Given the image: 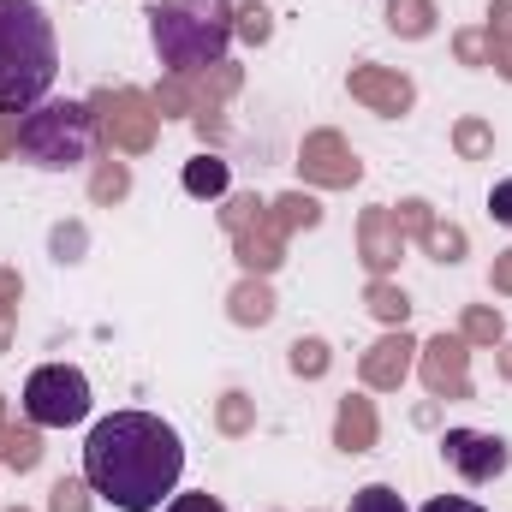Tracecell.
<instances>
[{
  "mask_svg": "<svg viewBox=\"0 0 512 512\" xmlns=\"http://www.w3.org/2000/svg\"><path fill=\"white\" fill-rule=\"evenodd\" d=\"M185 441L155 411H108L84 435V483L120 512H161L179 495Z\"/></svg>",
  "mask_w": 512,
  "mask_h": 512,
  "instance_id": "obj_1",
  "label": "cell"
},
{
  "mask_svg": "<svg viewBox=\"0 0 512 512\" xmlns=\"http://www.w3.org/2000/svg\"><path fill=\"white\" fill-rule=\"evenodd\" d=\"M60 78V36L36 0H0V114H30Z\"/></svg>",
  "mask_w": 512,
  "mask_h": 512,
  "instance_id": "obj_2",
  "label": "cell"
},
{
  "mask_svg": "<svg viewBox=\"0 0 512 512\" xmlns=\"http://www.w3.org/2000/svg\"><path fill=\"white\" fill-rule=\"evenodd\" d=\"M239 36V12L227 0H155L149 6V42L161 66L173 72H203L221 66Z\"/></svg>",
  "mask_w": 512,
  "mask_h": 512,
  "instance_id": "obj_3",
  "label": "cell"
},
{
  "mask_svg": "<svg viewBox=\"0 0 512 512\" xmlns=\"http://www.w3.org/2000/svg\"><path fill=\"white\" fill-rule=\"evenodd\" d=\"M90 149H96V120L84 102L48 96L30 114H18V155L42 173H72L90 161Z\"/></svg>",
  "mask_w": 512,
  "mask_h": 512,
  "instance_id": "obj_4",
  "label": "cell"
},
{
  "mask_svg": "<svg viewBox=\"0 0 512 512\" xmlns=\"http://www.w3.org/2000/svg\"><path fill=\"white\" fill-rule=\"evenodd\" d=\"M24 417L36 429H72L90 417V376L72 364H42L24 382Z\"/></svg>",
  "mask_w": 512,
  "mask_h": 512,
  "instance_id": "obj_5",
  "label": "cell"
},
{
  "mask_svg": "<svg viewBox=\"0 0 512 512\" xmlns=\"http://www.w3.org/2000/svg\"><path fill=\"white\" fill-rule=\"evenodd\" d=\"M441 459H447V471H459L465 483H495V477H507L512 447L501 435H483V429H447V435H441Z\"/></svg>",
  "mask_w": 512,
  "mask_h": 512,
  "instance_id": "obj_6",
  "label": "cell"
},
{
  "mask_svg": "<svg viewBox=\"0 0 512 512\" xmlns=\"http://www.w3.org/2000/svg\"><path fill=\"white\" fill-rule=\"evenodd\" d=\"M185 191H191V197H221V191H227V161H215V155L185 161Z\"/></svg>",
  "mask_w": 512,
  "mask_h": 512,
  "instance_id": "obj_7",
  "label": "cell"
},
{
  "mask_svg": "<svg viewBox=\"0 0 512 512\" xmlns=\"http://www.w3.org/2000/svg\"><path fill=\"white\" fill-rule=\"evenodd\" d=\"M346 512H411L405 507V495L399 489H387V483H364L358 495H352V507Z\"/></svg>",
  "mask_w": 512,
  "mask_h": 512,
  "instance_id": "obj_8",
  "label": "cell"
},
{
  "mask_svg": "<svg viewBox=\"0 0 512 512\" xmlns=\"http://www.w3.org/2000/svg\"><path fill=\"white\" fill-rule=\"evenodd\" d=\"M489 215H495V227H512V179H495V191H489Z\"/></svg>",
  "mask_w": 512,
  "mask_h": 512,
  "instance_id": "obj_9",
  "label": "cell"
},
{
  "mask_svg": "<svg viewBox=\"0 0 512 512\" xmlns=\"http://www.w3.org/2000/svg\"><path fill=\"white\" fill-rule=\"evenodd\" d=\"M161 512H227V507H221L215 495H173Z\"/></svg>",
  "mask_w": 512,
  "mask_h": 512,
  "instance_id": "obj_10",
  "label": "cell"
},
{
  "mask_svg": "<svg viewBox=\"0 0 512 512\" xmlns=\"http://www.w3.org/2000/svg\"><path fill=\"white\" fill-rule=\"evenodd\" d=\"M423 512H489V507H477V501H465V495H441V501H429Z\"/></svg>",
  "mask_w": 512,
  "mask_h": 512,
  "instance_id": "obj_11",
  "label": "cell"
}]
</instances>
